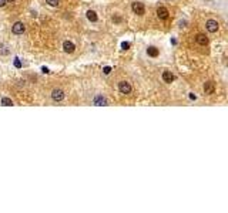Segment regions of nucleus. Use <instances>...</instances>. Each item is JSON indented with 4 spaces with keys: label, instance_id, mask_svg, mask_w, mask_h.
I'll use <instances>...</instances> for the list:
<instances>
[{
    "label": "nucleus",
    "instance_id": "16",
    "mask_svg": "<svg viewBox=\"0 0 228 213\" xmlns=\"http://www.w3.org/2000/svg\"><path fill=\"white\" fill-rule=\"evenodd\" d=\"M103 71H104L106 75H108V74L111 72V68H110V67H104V68H103Z\"/></svg>",
    "mask_w": 228,
    "mask_h": 213
},
{
    "label": "nucleus",
    "instance_id": "19",
    "mask_svg": "<svg viewBox=\"0 0 228 213\" xmlns=\"http://www.w3.org/2000/svg\"><path fill=\"white\" fill-rule=\"evenodd\" d=\"M113 21H116V23H120V21H121V17H117V16H116V17H113Z\"/></svg>",
    "mask_w": 228,
    "mask_h": 213
},
{
    "label": "nucleus",
    "instance_id": "17",
    "mask_svg": "<svg viewBox=\"0 0 228 213\" xmlns=\"http://www.w3.org/2000/svg\"><path fill=\"white\" fill-rule=\"evenodd\" d=\"M14 65H16L17 68H20V67H21V63L19 61V58H14Z\"/></svg>",
    "mask_w": 228,
    "mask_h": 213
},
{
    "label": "nucleus",
    "instance_id": "3",
    "mask_svg": "<svg viewBox=\"0 0 228 213\" xmlns=\"http://www.w3.org/2000/svg\"><path fill=\"white\" fill-rule=\"evenodd\" d=\"M24 30H26V27H24V24H23L21 21H16L13 26H12V31H13L14 34H23Z\"/></svg>",
    "mask_w": 228,
    "mask_h": 213
},
{
    "label": "nucleus",
    "instance_id": "2",
    "mask_svg": "<svg viewBox=\"0 0 228 213\" xmlns=\"http://www.w3.org/2000/svg\"><path fill=\"white\" fill-rule=\"evenodd\" d=\"M118 91H120L121 94H130L131 92L130 83H127V81H120V83H118Z\"/></svg>",
    "mask_w": 228,
    "mask_h": 213
},
{
    "label": "nucleus",
    "instance_id": "7",
    "mask_svg": "<svg viewBox=\"0 0 228 213\" xmlns=\"http://www.w3.org/2000/svg\"><path fill=\"white\" fill-rule=\"evenodd\" d=\"M215 91V85L213 81H207L205 84H204V92L205 94H208V95H211V94H214Z\"/></svg>",
    "mask_w": 228,
    "mask_h": 213
},
{
    "label": "nucleus",
    "instance_id": "12",
    "mask_svg": "<svg viewBox=\"0 0 228 213\" xmlns=\"http://www.w3.org/2000/svg\"><path fill=\"white\" fill-rule=\"evenodd\" d=\"M196 40H197V43H198L200 45H207L208 44V39H207L205 34H197Z\"/></svg>",
    "mask_w": 228,
    "mask_h": 213
},
{
    "label": "nucleus",
    "instance_id": "21",
    "mask_svg": "<svg viewBox=\"0 0 228 213\" xmlns=\"http://www.w3.org/2000/svg\"><path fill=\"white\" fill-rule=\"evenodd\" d=\"M41 71H43V72H49V68H46V67H43V68H41Z\"/></svg>",
    "mask_w": 228,
    "mask_h": 213
},
{
    "label": "nucleus",
    "instance_id": "13",
    "mask_svg": "<svg viewBox=\"0 0 228 213\" xmlns=\"http://www.w3.org/2000/svg\"><path fill=\"white\" fill-rule=\"evenodd\" d=\"M86 16H87V19L90 20V21H93V23H94V21H97V13H96V12H94V10H89V12H87V13H86Z\"/></svg>",
    "mask_w": 228,
    "mask_h": 213
},
{
    "label": "nucleus",
    "instance_id": "10",
    "mask_svg": "<svg viewBox=\"0 0 228 213\" xmlns=\"http://www.w3.org/2000/svg\"><path fill=\"white\" fill-rule=\"evenodd\" d=\"M93 104L97 105V107H103V105H107V100L103 95H96L93 100Z\"/></svg>",
    "mask_w": 228,
    "mask_h": 213
},
{
    "label": "nucleus",
    "instance_id": "6",
    "mask_svg": "<svg viewBox=\"0 0 228 213\" xmlns=\"http://www.w3.org/2000/svg\"><path fill=\"white\" fill-rule=\"evenodd\" d=\"M157 16H158L161 20H167L168 19V16H170L168 9H165V7H158V9H157Z\"/></svg>",
    "mask_w": 228,
    "mask_h": 213
},
{
    "label": "nucleus",
    "instance_id": "4",
    "mask_svg": "<svg viewBox=\"0 0 228 213\" xmlns=\"http://www.w3.org/2000/svg\"><path fill=\"white\" fill-rule=\"evenodd\" d=\"M205 27H207V30H208L210 33H215L217 30H218V21H217V20L210 19V20H207Z\"/></svg>",
    "mask_w": 228,
    "mask_h": 213
},
{
    "label": "nucleus",
    "instance_id": "20",
    "mask_svg": "<svg viewBox=\"0 0 228 213\" xmlns=\"http://www.w3.org/2000/svg\"><path fill=\"white\" fill-rule=\"evenodd\" d=\"M6 6V0H0V7H4Z\"/></svg>",
    "mask_w": 228,
    "mask_h": 213
},
{
    "label": "nucleus",
    "instance_id": "22",
    "mask_svg": "<svg viewBox=\"0 0 228 213\" xmlns=\"http://www.w3.org/2000/svg\"><path fill=\"white\" fill-rule=\"evenodd\" d=\"M6 1H14V0H6Z\"/></svg>",
    "mask_w": 228,
    "mask_h": 213
},
{
    "label": "nucleus",
    "instance_id": "8",
    "mask_svg": "<svg viewBox=\"0 0 228 213\" xmlns=\"http://www.w3.org/2000/svg\"><path fill=\"white\" fill-rule=\"evenodd\" d=\"M174 80H176V77H174V74H173L171 71H164V72H163V81H164V83L171 84Z\"/></svg>",
    "mask_w": 228,
    "mask_h": 213
},
{
    "label": "nucleus",
    "instance_id": "14",
    "mask_svg": "<svg viewBox=\"0 0 228 213\" xmlns=\"http://www.w3.org/2000/svg\"><path fill=\"white\" fill-rule=\"evenodd\" d=\"M0 104H1V105H4V107H12V105H13V101H12L10 98L3 97V98H1V101H0Z\"/></svg>",
    "mask_w": 228,
    "mask_h": 213
},
{
    "label": "nucleus",
    "instance_id": "9",
    "mask_svg": "<svg viewBox=\"0 0 228 213\" xmlns=\"http://www.w3.org/2000/svg\"><path fill=\"white\" fill-rule=\"evenodd\" d=\"M63 50H64L66 53H69V54H72V53H74V50H76V45L73 44L72 41H67V40H66L64 43H63Z\"/></svg>",
    "mask_w": 228,
    "mask_h": 213
},
{
    "label": "nucleus",
    "instance_id": "5",
    "mask_svg": "<svg viewBox=\"0 0 228 213\" xmlns=\"http://www.w3.org/2000/svg\"><path fill=\"white\" fill-rule=\"evenodd\" d=\"M52 98L54 100V101H61V100L64 98V91L60 90V88H56V90H53Z\"/></svg>",
    "mask_w": 228,
    "mask_h": 213
},
{
    "label": "nucleus",
    "instance_id": "18",
    "mask_svg": "<svg viewBox=\"0 0 228 213\" xmlns=\"http://www.w3.org/2000/svg\"><path fill=\"white\" fill-rule=\"evenodd\" d=\"M121 47H123V50H128L130 48V43H123Z\"/></svg>",
    "mask_w": 228,
    "mask_h": 213
},
{
    "label": "nucleus",
    "instance_id": "1",
    "mask_svg": "<svg viewBox=\"0 0 228 213\" xmlns=\"http://www.w3.org/2000/svg\"><path fill=\"white\" fill-rule=\"evenodd\" d=\"M131 9H133V12L137 14V16H143L145 13V7L141 1H134L133 4H131Z\"/></svg>",
    "mask_w": 228,
    "mask_h": 213
},
{
    "label": "nucleus",
    "instance_id": "11",
    "mask_svg": "<svg viewBox=\"0 0 228 213\" xmlns=\"http://www.w3.org/2000/svg\"><path fill=\"white\" fill-rule=\"evenodd\" d=\"M147 54H148L150 57H158V56H160V50L157 48L156 45H150V47L147 48Z\"/></svg>",
    "mask_w": 228,
    "mask_h": 213
},
{
    "label": "nucleus",
    "instance_id": "15",
    "mask_svg": "<svg viewBox=\"0 0 228 213\" xmlns=\"http://www.w3.org/2000/svg\"><path fill=\"white\" fill-rule=\"evenodd\" d=\"M46 3H47L49 6H53V7H56V6H59L60 0H46Z\"/></svg>",
    "mask_w": 228,
    "mask_h": 213
}]
</instances>
